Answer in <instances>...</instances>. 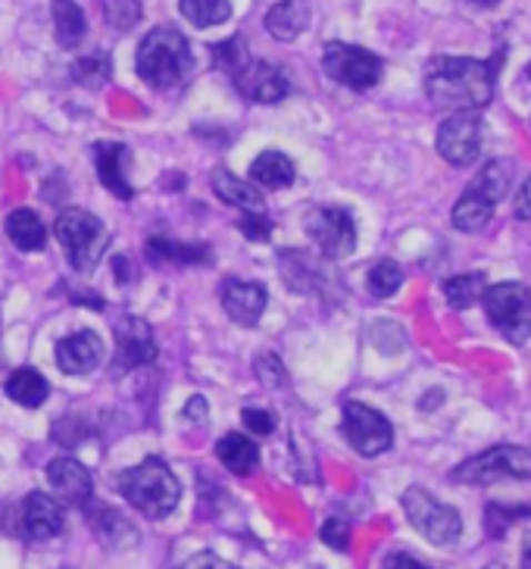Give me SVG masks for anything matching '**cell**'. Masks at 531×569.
<instances>
[{
    "label": "cell",
    "instance_id": "6da1fadb",
    "mask_svg": "<svg viewBox=\"0 0 531 569\" xmlns=\"http://www.w3.org/2000/svg\"><path fill=\"white\" fill-rule=\"evenodd\" d=\"M498 63L475 57H434L425 67V94L434 107L453 113H479L494 98Z\"/></svg>",
    "mask_w": 531,
    "mask_h": 569
},
{
    "label": "cell",
    "instance_id": "7a4b0ae2",
    "mask_svg": "<svg viewBox=\"0 0 531 569\" xmlns=\"http://www.w3.org/2000/svg\"><path fill=\"white\" fill-rule=\"evenodd\" d=\"M117 486L119 495L150 519L169 517L179 507V498H182L179 479L172 476V469L160 457H148L144 463L119 472Z\"/></svg>",
    "mask_w": 531,
    "mask_h": 569
},
{
    "label": "cell",
    "instance_id": "3957f363",
    "mask_svg": "<svg viewBox=\"0 0 531 569\" xmlns=\"http://www.w3.org/2000/svg\"><path fill=\"white\" fill-rule=\"evenodd\" d=\"M134 67L150 88H172L191 72V48L182 32L160 26L144 34V41L138 44Z\"/></svg>",
    "mask_w": 531,
    "mask_h": 569
},
{
    "label": "cell",
    "instance_id": "277c9868",
    "mask_svg": "<svg viewBox=\"0 0 531 569\" xmlns=\"http://www.w3.org/2000/svg\"><path fill=\"white\" fill-rule=\"evenodd\" d=\"M507 188H510V176H507L503 163H498V160L484 163L475 172V179L469 182V188L460 194V201L453 203V213H450L453 229H460V232L484 229L488 219L494 217V207L500 203V198L507 194Z\"/></svg>",
    "mask_w": 531,
    "mask_h": 569
},
{
    "label": "cell",
    "instance_id": "5b68a950",
    "mask_svg": "<svg viewBox=\"0 0 531 569\" xmlns=\"http://www.w3.org/2000/svg\"><path fill=\"white\" fill-rule=\"evenodd\" d=\"M53 234L67 248L69 263L76 269H82V272L98 267V260L107 251V244H110V234L103 229V222L94 213H88V210H67V213H60L57 222H53Z\"/></svg>",
    "mask_w": 531,
    "mask_h": 569
},
{
    "label": "cell",
    "instance_id": "8992f818",
    "mask_svg": "<svg viewBox=\"0 0 531 569\" xmlns=\"http://www.w3.org/2000/svg\"><path fill=\"white\" fill-rule=\"evenodd\" d=\"M484 313L500 336L513 345H525L531 338V288L522 282L488 284Z\"/></svg>",
    "mask_w": 531,
    "mask_h": 569
},
{
    "label": "cell",
    "instance_id": "52a82bcc",
    "mask_svg": "<svg viewBox=\"0 0 531 569\" xmlns=\"http://www.w3.org/2000/svg\"><path fill=\"white\" fill-rule=\"evenodd\" d=\"M460 486H491L500 479H531V451L519 445H498L472 460H463L450 472Z\"/></svg>",
    "mask_w": 531,
    "mask_h": 569
},
{
    "label": "cell",
    "instance_id": "ba28073f",
    "mask_svg": "<svg viewBox=\"0 0 531 569\" xmlns=\"http://www.w3.org/2000/svg\"><path fill=\"white\" fill-rule=\"evenodd\" d=\"M403 513L413 522V529L419 536H425L438 548H448L453 545L460 532H463V519L460 513L450 507V503H441L438 498H432L425 488H407L403 491Z\"/></svg>",
    "mask_w": 531,
    "mask_h": 569
},
{
    "label": "cell",
    "instance_id": "9c48e42d",
    "mask_svg": "<svg viewBox=\"0 0 531 569\" xmlns=\"http://www.w3.org/2000/svg\"><path fill=\"white\" fill-rule=\"evenodd\" d=\"M322 69L329 72V79H334V82L348 84L353 91H369V88L382 82L384 63L382 57H375L365 48L332 41L322 53Z\"/></svg>",
    "mask_w": 531,
    "mask_h": 569
},
{
    "label": "cell",
    "instance_id": "30bf717a",
    "mask_svg": "<svg viewBox=\"0 0 531 569\" xmlns=\"http://www.w3.org/2000/svg\"><path fill=\"white\" fill-rule=\"evenodd\" d=\"M341 429L350 448L363 457H379L394 445V426L372 407L360 401H348L341 410Z\"/></svg>",
    "mask_w": 531,
    "mask_h": 569
},
{
    "label": "cell",
    "instance_id": "8fae6325",
    "mask_svg": "<svg viewBox=\"0 0 531 569\" xmlns=\"http://www.w3.org/2000/svg\"><path fill=\"white\" fill-rule=\"evenodd\" d=\"M303 226L319 253L329 260H341L357 248V222L344 207H315L313 213L303 219Z\"/></svg>",
    "mask_w": 531,
    "mask_h": 569
},
{
    "label": "cell",
    "instance_id": "7c38bea8",
    "mask_svg": "<svg viewBox=\"0 0 531 569\" xmlns=\"http://www.w3.org/2000/svg\"><path fill=\"white\" fill-rule=\"evenodd\" d=\"M438 153L450 167H472L482 153V117L472 110L450 113L438 129Z\"/></svg>",
    "mask_w": 531,
    "mask_h": 569
},
{
    "label": "cell",
    "instance_id": "4fadbf2b",
    "mask_svg": "<svg viewBox=\"0 0 531 569\" xmlns=\"http://www.w3.org/2000/svg\"><path fill=\"white\" fill-rule=\"evenodd\" d=\"M234 84L253 103H275L288 98V91H291L288 72L275 63H266V60H250L248 67L234 76Z\"/></svg>",
    "mask_w": 531,
    "mask_h": 569
},
{
    "label": "cell",
    "instance_id": "5bb4252c",
    "mask_svg": "<svg viewBox=\"0 0 531 569\" xmlns=\"http://www.w3.org/2000/svg\"><path fill=\"white\" fill-rule=\"evenodd\" d=\"M157 357L153 329L144 319H119L117 322V369H138Z\"/></svg>",
    "mask_w": 531,
    "mask_h": 569
},
{
    "label": "cell",
    "instance_id": "9a60e30c",
    "mask_svg": "<svg viewBox=\"0 0 531 569\" xmlns=\"http://www.w3.org/2000/svg\"><path fill=\"white\" fill-rule=\"evenodd\" d=\"M53 353H57V367L63 369L67 376H84V372L100 367V360H103V341L91 329H82V332H72V336L60 338Z\"/></svg>",
    "mask_w": 531,
    "mask_h": 569
},
{
    "label": "cell",
    "instance_id": "2e32d148",
    "mask_svg": "<svg viewBox=\"0 0 531 569\" xmlns=\"http://www.w3.org/2000/svg\"><path fill=\"white\" fill-rule=\"evenodd\" d=\"M48 482L53 495L69 507H88V501H91V472L72 457H60L50 463Z\"/></svg>",
    "mask_w": 531,
    "mask_h": 569
},
{
    "label": "cell",
    "instance_id": "e0dca14e",
    "mask_svg": "<svg viewBox=\"0 0 531 569\" xmlns=\"http://www.w3.org/2000/svg\"><path fill=\"white\" fill-rule=\"evenodd\" d=\"M222 307L238 326H257L266 310V288L257 282H244V279H226Z\"/></svg>",
    "mask_w": 531,
    "mask_h": 569
},
{
    "label": "cell",
    "instance_id": "ac0fdd59",
    "mask_svg": "<svg viewBox=\"0 0 531 569\" xmlns=\"http://www.w3.org/2000/svg\"><path fill=\"white\" fill-rule=\"evenodd\" d=\"M22 532L32 541H48V538L60 536L63 532V507L48 495L32 491L22 501Z\"/></svg>",
    "mask_w": 531,
    "mask_h": 569
},
{
    "label": "cell",
    "instance_id": "d6986e66",
    "mask_svg": "<svg viewBox=\"0 0 531 569\" xmlns=\"http://www.w3.org/2000/svg\"><path fill=\"white\" fill-rule=\"evenodd\" d=\"M126 160H129V148L119 141H100L94 148V167H98V179L103 182L107 191H113L119 201H129L134 191L129 179H126Z\"/></svg>",
    "mask_w": 531,
    "mask_h": 569
},
{
    "label": "cell",
    "instance_id": "ffe728a7",
    "mask_svg": "<svg viewBox=\"0 0 531 569\" xmlns=\"http://www.w3.org/2000/svg\"><path fill=\"white\" fill-rule=\"evenodd\" d=\"M310 26V0H282L266 13V32L279 41H294Z\"/></svg>",
    "mask_w": 531,
    "mask_h": 569
},
{
    "label": "cell",
    "instance_id": "44dd1931",
    "mask_svg": "<svg viewBox=\"0 0 531 569\" xmlns=\"http://www.w3.org/2000/svg\"><path fill=\"white\" fill-rule=\"evenodd\" d=\"M88 522H91L94 536H98L103 545H110V548H126V545H134V541H138L134 526L119 513L117 507H91V510H88Z\"/></svg>",
    "mask_w": 531,
    "mask_h": 569
},
{
    "label": "cell",
    "instance_id": "7402d4cb",
    "mask_svg": "<svg viewBox=\"0 0 531 569\" xmlns=\"http://www.w3.org/2000/svg\"><path fill=\"white\" fill-rule=\"evenodd\" d=\"M213 191L219 194V201L232 203V207L244 210V213H266L263 194L253 188V182H241L229 169H217L213 172Z\"/></svg>",
    "mask_w": 531,
    "mask_h": 569
},
{
    "label": "cell",
    "instance_id": "603a6c76",
    "mask_svg": "<svg viewBox=\"0 0 531 569\" xmlns=\"http://www.w3.org/2000/svg\"><path fill=\"white\" fill-rule=\"evenodd\" d=\"M217 457L222 460V467L234 472V476H250L253 469L260 467L257 445L248 436H238V432H229L226 438H219Z\"/></svg>",
    "mask_w": 531,
    "mask_h": 569
},
{
    "label": "cell",
    "instance_id": "cb8c5ba5",
    "mask_svg": "<svg viewBox=\"0 0 531 569\" xmlns=\"http://www.w3.org/2000/svg\"><path fill=\"white\" fill-rule=\"evenodd\" d=\"M7 395H10V401H17L19 407H41V403L48 401L50 386L48 379L32 367H19L17 372H10V379H7Z\"/></svg>",
    "mask_w": 531,
    "mask_h": 569
},
{
    "label": "cell",
    "instance_id": "d4e9b609",
    "mask_svg": "<svg viewBox=\"0 0 531 569\" xmlns=\"http://www.w3.org/2000/svg\"><path fill=\"white\" fill-rule=\"evenodd\" d=\"M7 234L19 251H41L48 244V229L34 210H13L7 217Z\"/></svg>",
    "mask_w": 531,
    "mask_h": 569
},
{
    "label": "cell",
    "instance_id": "484cf974",
    "mask_svg": "<svg viewBox=\"0 0 531 569\" xmlns=\"http://www.w3.org/2000/svg\"><path fill=\"white\" fill-rule=\"evenodd\" d=\"M294 176H298L294 163L279 151H263L250 167V182L263 184V188H288L294 182Z\"/></svg>",
    "mask_w": 531,
    "mask_h": 569
},
{
    "label": "cell",
    "instance_id": "4316f807",
    "mask_svg": "<svg viewBox=\"0 0 531 569\" xmlns=\"http://www.w3.org/2000/svg\"><path fill=\"white\" fill-rule=\"evenodd\" d=\"M50 13H53V29H57V41L63 48H76L88 32V22H84L82 7L76 0H53L50 3Z\"/></svg>",
    "mask_w": 531,
    "mask_h": 569
},
{
    "label": "cell",
    "instance_id": "83f0119b",
    "mask_svg": "<svg viewBox=\"0 0 531 569\" xmlns=\"http://www.w3.org/2000/svg\"><path fill=\"white\" fill-rule=\"evenodd\" d=\"M148 257L150 260H157V263L172 260V263H188V267H194V263H210V248H207V244H176L172 238L157 234V238H150L148 241Z\"/></svg>",
    "mask_w": 531,
    "mask_h": 569
},
{
    "label": "cell",
    "instance_id": "f1b7e54d",
    "mask_svg": "<svg viewBox=\"0 0 531 569\" xmlns=\"http://www.w3.org/2000/svg\"><path fill=\"white\" fill-rule=\"evenodd\" d=\"M484 291H488L484 272H463V276H453L444 282V298L453 310H465L475 301H482Z\"/></svg>",
    "mask_w": 531,
    "mask_h": 569
},
{
    "label": "cell",
    "instance_id": "f546056e",
    "mask_svg": "<svg viewBox=\"0 0 531 569\" xmlns=\"http://www.w3.org/2000/svg\"><path fill=\"white\" fill-rule=\"evenodd\" d=\"M182 13L188 22H194L198 29H210L232 17V3L229 0H179Z\"/></svg>",
    "mask_w": 531,
    "mask_h": 569
},
{
    "label": "cell",
    "instance_id": "4dcf8cb0",
    "mask_svg": "<svg viewBox=\"0 0 531 569\" xmlns=\"http://www.w3.org/2000/svg\"><path fill=\"white\" fill-rule=\"evenodd\" d=\"M365 284H369L372 298H391V295H398V288L403 284V269L394 260H379L375 267L369 269Z\"/></svg>",
    "mask_w": 531,
    "mask_h": 569
},
{
    "label": "cell",
    "instance_id": "1f68e13d",
    "mask_svg": "<svg viewBox=\"0 0 531 569\" xmlns=\"http://www.w3.org/2000/svg\"><path fill=\"white\" fill-rule=\"evenodd\" d=\"M213 60H217V67L226 72V76H238L241 69L248 67L250 51L248 44H244V38H229V41H219L217 48H213Z\"/></svg>",
    "mask_w": 531,
    "mask_h": 569
},
{
    "label": "cell",
    "instance_id": "d6a6232c",
    "mask_svg": "<svg viewBox=\"0 0 531 569\" xmlns=\"http://www.w3.org/2000/svg\"><path fill=\"white\" fill-rule=\"evenodd\" d=\"M531 517V507H503V503H488L484 510V532L491 538H503L515 519Z\"/></svg>",
    "mask_w": 531,
    "mask_h": 569
},
{
    "label": "cell",
    "instance_id": "836d02e7",
    "mask_svg": "<svg viewBox=\"0 0 531 569\" xmlns=\"http://www.w3.org/2000/svg\"><path fill=\"white\" fill-rule=\"evenodd\" d=\"M72 76L82 84H88V88H100V84L110 79V60L100 57V53L84 57V60H79V63L72 67Z\"/></svg>",
    "mask_w": 531,
    "mask_h": 569
},
{
    "label": "cell",
    "instance_id": "e575fe53",
    "mask_svg": "<svg viewBox=\"0 0 531 569\" xmlns=\"http://www.w3.org/2000/svg\"><path fill=\"white\" fill-rule=\"evenodd\" d=\"M103 13L113 29L126 32L141 19V7H138V0H103Z\"/></svg>",
    "mask_w": 531,
    "mask_h": 569
},
{
    "label": "cell",
    "instance_id": "d590c367",
    "mask_svg": "<svg viewBox=\"0 0 531 569\" xmlns=\"http://www.w3.org/2000/svg\"><path fill=\"white\" fill-rule=\"evenodd\" d=\"M238 229H241L244 238H250V241H269V234H272V219L266 217V213H244V217L238 219Z\"/></svg>",
    "mask_w": 531,
    "mask_h": 569
},
{
    "label": "cell",
    "instance_id": "8d00e7d4",
    "mask_svg": "<svg viewBox=\"0 0 531 569\" xmlns=\"http://www.w3.org/2000/svg\"><path fill=\"white\" fill-rule=\"evenodd\" d=\"M322 541L334 548V551H348L350 548V526L344 519H329L325 526H322Z\"/></svg>",
    "mask_w": 531,
    "mask_h": 569
},
{
    "label": "cell",
    "instance_id": "74e56055",
    "mask_svg": "<svg viewBox=\"0 0 531 569\" xmlns=\"http://www.w3.org/2000/svg\"><path fill=\"white\" fill-rule=\"evenodd\" d=\"M241 419H244L248 432H253V436H269L275 429V419L269 417V410H260V407H244Z\"/></svg>",
    "mask_w": 531,
    "mask_h": 569
},
{
    "label": "cell",
    "instance_id": "f35d334b",
    "mask_svg": "<svg viewBox=\"0 0 531 569\" xmlns=\"http://www.w3.org/2000/svg\"><path fill=\"white\" fill-rule=\"evenodd\" d=\"M176 569H234L229 567L222 557H217V553H210V551H203V553H194L191 560H184L182 567H176Z\"/></svg>",
    "mask_w": 531,
    "mask_h": 569
},
{
    "label": "cell",
    "instance_id": "ab89813d",
    "mask_svg": "<svg viewBox=\"0 0 531 569\" xmlns=\"http://www.w3.org/2000/svg\"><path fill=\"white\" fill-rule=\"evenodd\" d=\"M513 213H515V219H525V222L531 219V176L525 179V184H522V188L515 191Z\"/></svg>",
    "mask_w": 531,
    "mask_h": 569
},
{
    "label": "cell",
    "instance_id": "60d3db41",
    "mask_svg": "<svg viewBox=\"0 0 531 569\" xmlns=\"http://www.w3.org/2000/svg\"><path fill=\"white\" fill-rule=\"evenodd\" d=\"M384 569H429L425 563H419L415 557L410 553H391L388 560H384Z\"/></svg>",
    "mask_w": 531,
    "mask_h": 569
},
{
    "label": "cell",
    "instance_id": "b9f144b4",
    "mask_svg": "<svg viewBox=\"0 0 531 569\" xmlns=\"http://www.w3.org/2000/svg\"><path fill=\"white\" fill-rule=\"evenodd\" d=\"M207 417V401L203 398H191L188 401V419H203Z\"/></svg>",
    "mask_w": 531,
    "mask_h": 569
},
{
    "label": "cell",
    "instance_id": "7bdbcfd3",
    "mask_svg": "<svg viewBox=\"0 0 531 569\" xmlns=\"http://www.w3.org/2000/svg\"><path fill=\"white\" fill-rule=\"evenodd\" d=\"M522 569H531V548H525V553H522Z\"/></svg>",
    "mask_w": 531,
    "mask_h": 569
},
{
    "label": "cell",
    "instance_id": "ee69618b",
    "mask_svg": "<svg viewBox=\"0 0 531 569\" xmlns=\"http://www.w3.org/2000/svg\"><path fill=\"white\" fill-rule=\"evenodd\" d=\"M472 3H482V7H494V3H500V0H472Z\"/></svg>",
    "mask_w": 531,
    "mask_h": 569
},
{
    "label": "cell",
    "instance_id": "f6af8a7d",
    "mask_svg": "<svg viewBox=\"0 0 531 569\" xmlns=\"http://www.w3.org/2000/svg\"><path fill=\"white\" fill-rule=\"evenodd\" d=\"M529 79H531V63H529Z\"/></svg>",
    "mask_w": 531,
    "mask_h": 569
}]
</instances>
